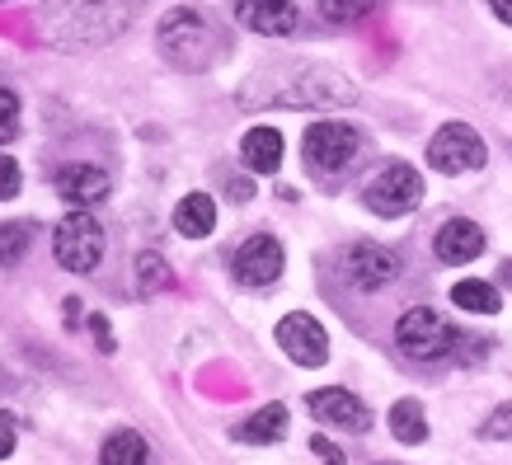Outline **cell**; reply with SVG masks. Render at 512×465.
<instances>
[{"label": "cell", "mask_w": 512, "mask_h": 465, "mask_svg": "<svg viewBox=\"0 0 512 465\" xmlns=\"http://www.w3.org/2000/svg\"><path fill=\"white\" fill-rule=\"evenodd\" d=\"M240 104H278V109H353L357 85L334 66H278L254 76L240 90Z\"/></svg>", "instance_id": "1"}, {"label": "cell", "mask_w": 512, "mask_h": 465, "mask_svg": "<svg viewBox=\"0 0 512 465\" xmlns=\"http://www.w3.org/2000/svg\"><path fill=\"white\" fill-rule=\"evenodd\" d=\"M141 0H57L47 10V38L57 47H94L109 43L132 24Z\"/></svg>", "instance_id": "2"}, {"label": "cell", "mask_w": 512, "mask_h": 465, "mask_svg": "<svg viewBox=\"0 0 512 465\" xmlns=\"http://www.w3.org/2000/svg\"><path fill=\"white\" fill-rule=\"evenodd\" d=\"M212 29H207V19L198 10H170V15L160 19V52L170 57L174 66H188V71H198L207 66L212 57Z\"/></svg>", "instance_id": "3"}, {"label": "cell", "mask_w": 512, "mask_h": 465, "mask_svg": "<svg viewBox=\"0 0 512 465\" xmlns=\"http://www.w3.org/2000/svg\"><path fill=\"white\" fill-rule=\"evenodd\" d=\"M52 254H57V264H62L66 273H90V268H99V259H104V231H99L94 212H71V217L57 221Z\"/></svg>", "instance_id": "4"}, {"label": "cell", "mask_w": 512, "mask_h": 465, "mask_svg": "<svg viewBox=\"0 0 512 465\" xmlns=\"http://www.w3.org/2000/svg\"><path fill=\"white\" fill-rule=\"evenodd\" d=\"M395 343H400L404 357H419V362H437V357L451 353V343H456V329L428 306H414L404 310L400 320H395Z\"/></svg>", "instance_id": "5"}, {"label": "cell", "mask_w": 512, "mask_h": 465, "mask_svg": "<svg viewBox=\"0 0 512 465\" xmlns=\"http://www.w3.org/2000/svg\"><path fill=\"white\" fill-rule=\"evenodd\" d=\"M362 202L372 207L376 217H404V212H414L423 202V174L414 165L395 160V165H386L372 184L362 188Z\"/></svg>", "instance_id": "6"}, {"label": "cell", "mask_w": 512, "mask_h": 465, "mask_svg": "<svg viewBox=\"0 0 512 465\" xmlns=\"http://www.w3.org/2000/svg\"><path fill=\"white\" fill-rule=\"evenodd\" d=\"M357 146H362V132L348 123H315L301 137V155L315 174H339L357 155Z\"/></svg>", "instance_id": "7"}, {"label": "cell", "mask_w": 512, "mask_h": 465, "mask_svg": "<svg viewBox=\"0 0 512 465\" xmlns=\"http://www.w3.org/2000/svg\"><path fill=\"white\" fill-rule=\"evenodd\" d=\"M484 141L470 123H447L437 127V137L428 141V165L442 174H470L484 165Z\"/></svg>", "instance_id": "8"}, {"label": "cell", "mask_w": 512, "mask_h": 465, "mask_svg": "<svg viewBox=\"0 0 512 465\" xmlns=\"http://www.w3.org/2000/svg\"><path fill=\"white\" fill-rule=\"evenodd\" d=\"M343 268V282L348 287H357V292H381V287H390V282L400 278V254L386 245H353L348 254L339 259Z\"/></svg>", "instance_id": "9"}, {"label": "cell", "mask_w": 512, "mask_h": 465, "mask_svg": "<svg viewBox=\"0 0 512 465\" xmlns=\"http://www.w3.org/2000/svg\"><path fill=\"white\" fill-rule=\"evenodd\" d=\"M278 348L292 357V362H301V367H325L329 334H325V325H320L315 315L292 310V315H282L278 320Z\"/></svg>", "instance_id": "10"}, {"label": "cell", "mask_w": 512, "mask_h": 465, "mask_svg": "<svg viewBox=\"0 0 512 465\" xmlns=\"http://www.w3.org/2000/svg\"><path fill=\"white\" fill-rule=\"evenodd\" d=\"M306 409L320 423H334V428H348V433H367L372 428V404H362V395H353V390H343V386L311 390Z\"/></svg>", "instance_id": "11"}, {"label": "cell", "mask_w": 512, "mask_h": 465, "mask_svg": "<svg viewBox=\"0 0 512 465\" xmlns=\"http://www.w3.org/2000/svg\"><path fill=\"white\" fill-rule=\"evenodd\" d=\"M235 282L245 287H273L282 278V245L273 235H249L245 245L235 249Z\"/></svg>", "instance_id": "12"}, {"label": "cell", "mask_w": 512, "mask_h": 465, "mask_svg": "<svg viewBox=\"0 0 512 465\" xmlns=\"http://www.w3.org/2000/svg\"><path fill=\"white\" fill-rule=\"evenodd\" d=\"M235 19H240L245 29L264 33V38H287V33H296V24H301V10H296V0H240V5H235Z\"/></svg>", "instance_id": "13"}, {"label": "cell", "mask_w": 512, "mask_h": 465, "mask_svg": "<svg viewBox=\"0 0 512 465\" xmlns=\"http://www.w3.org/2000/svg\"><path fill=\"white\" fill-rule=\"evenodd\" d=\"M433 249L442 264H470V259H480L484 254V231L475 221L456 217V221H442L433 235Z\"/></svg>", "instance_id": "14"}, {"label": "cell", "mask_w": 512, "mask_h": 465, "mask_svg": "<svg viewBox=\"0 0 512 465\" xmlns=\"http://www.w3.org/2000/svg\"><path fill=\"white\" fill-rule=\"evenodd\" d=\"M109 174L99 170V165H66L62 174H57V193H62L71 207H94V202H104L109 198Z\"/></svg>", "instance_id": "15"}, {"label": "cell", "mask_w": 512, "mask_h": 465, "mask_svg": "<svg viewBox=\"0 0 512 465\" xmlns=\"http://www.w3.org/2000/svg\"><path fill=\"white\" fill-rule=\"evenodd\" d=\"M240 160H245V170H254V174H273L282 165V132L278 127H254V132H245Z\"/></svg>", "instance_id": "16"}, {"label": "cell", "mask_w": 512, "mask_h": 465, "mask_svg": "<svg viewBox=\"0 0 512 465\" xmlns=\"http://www.w3.org/2000/svg\"><path fill=\"white\" fill-rule=\"evenodd\" d=\"M174 231L188 235V240H207L217 231V202L207 193H188L179 207H174Z\"/></svg>", "instance_id": "17"}, {"label": "cell", "mask_w": 512, "mask_h": 465, "mask_svg": "<svg viewBox=\"0 0 512 465\" xmlns=\"http://www.w3.org/2000/svg\"><path fill=\"white\" fill-rule=\"evenodd\" d=\"M282 433H287V404H264L259 414H249L235 428V442H245V447H273Z\"/></svg>", "instance_id": "18"}, {"label": "cell", "mask_w": 512, "mask_h": 465, "mask_svg": "<svg viewBox=\"0 0 512 465\" xmlns=\"http://www.w3.org/2000/svg\"><path fill=\"white\" fill-rule=\"evenodd\" d=\"M451 306H456V310H470V315H498L503 296H498L494 282L466 278V282H456V287H451Z\"/></svg>", "instance_id": "19"}, {"label": "cell", "mask_w": 512, "mask_h": 465, "mask_svg": "<svg viewBox=\"0 0 512 465\" xmlns=\"http://www.w3.org/2000/svg\"><path fill=\"white\" fill-rule=\"evenodd\" d=\"M99 465H146V437L132 433V428L109 433L99 447Z\"/></svg>", "instance_id": "20"}, {"label": "cell", "mask_w": 512, "mask_h": 465, "mask_svg": "<svg viewBox=\"0 0 512 465\" xmlns=\"http://www.w3.org/2000/svg\"><path fill=\"white\" fill-rule=\"evenodd\" d=\"M390 433L400 437V442H409V447L428 442V414H423V404L419 400L390 404Z\"/></svg>", "instance_id": "21"}, {"label": "cell", "mask_w": 512, "mask_h": 465, "mask_svg": "<svg viewBox=\"0 0 512 465\" xmlns=\"http://www.w3.org/2000/svg\"><path fill=\"white\" fill-rule=\"evenodd\" d=\"M137 282H141V292H170L174 287V273H170V264L160 259V254H137Z\"/></svg>", "instance_id": "22"}, {"label": "cell", "mask_w": 512, "mask_h": 465, "mask_svg": "<svg viewBox=\"0 0 512 465\" xmlns=\"http://www.w3.org/2000/svg\"><path fill=\"white\" fill-rule=\"evenodd\" d=\"M376 0H320V15L334 19V24H353V19L372 15Z\"/></svg>", "instance_id": "23"}, {"label": "cell", "mask_w": 512, "mask_h": 465, "mask_svg": "<svg viewBox=\"0 0 512 465\" xmlns=\"http://www.w3.org/2000/svg\"><path fill=\"white\" fill-rule=\"evenodd\" d=\"M480 437H489V442H512V400H508V404H498L494 414L484 419Z\"/></svg>", "instance_id": "24"}, {"label": "cell", "mask_w": 512, "mask_h": 465, "mask_svg": "<svg viewBox=\"0 0 512 465\" xmlns=\"http://www.w3.org/2000/svg\"><path fill=\"white\" fill-rule=\"evenodd\" d=\"M0 109H5V127H0V141H15V137H19V94L5 90V94H0Z\"/></svg>", "instance_id": "25"}, {"label": "cell", "mask_w": 512, "mask_h": 465, "mask_svg": "<svg viewBox=\"0 0 512 465\" xmlns=\"http://www.w3.org/2000/svg\"><path fill=\"white\" fill-rule=\"evenodd\" d=\"M29 235H33V226H19V221H10V226H5V259H10V264L19 259V249H24V240H29Z\"/></svg>", "instance_id": "26"}, {"label": "cell", "mask_w": 512, "mask_h": 465, "mask_svg": "<svg viewBox=\"0 0 512 465\" xmlns=\"http://www.w3.org/2000/svg\"><path fill=\"white\" fill-rule=\"evenodd\" d=\"M0 170H5L0 198H5V202H15V193H19V160H15V155H5V165H0Z\"/></svg>", "instance_id": "27"}, {"label": "cell", "mask_w": 512, "mask_h": 465, "mask_svg": "<svg viewBox=\"0 0 512 465\" xmlns=\"http://www.w3.org/2000/svg\"><path fill=\"white\" fill-rule=\"evenodd\" d=\"M311 451H315V456H320L325 465H343V451L334 447L329 437H311Z\"/></svg>", "instance_id": "28"}, {"label": "cell", "mask_w": 512, "mask_h": 465, "mask_svg": "<svg viewBox=\"0 0 512 465\" xmlns=\"http://www.w3.org/2000/svg\"><path fill=\"white\" fill-rule=\"evenodd\" d=\"M90 329H94V343H99L104 353H113V329H109V320H104V315H90Z\"/></svg>", "instance_id": "29"}, {"label": "cell", "mask_w": 512, "mask_h": 465, "mask_svg": "<svg viewBox=\"0 0 512 465\" xmlns=\"http://www.w3.org/2000/svg\"><path fill=\"white\" fill-rule=\"evenodd\" d=\"M0 423H5V456H10V451H15V442H19V419L5 409V419H0Z\"/></svg>", "instance_id": "30"}, {"label": "cell", "mask_w": 512, "mask_h": 465, "mask_svg": "<svg viewBox=\"0 0 512 465\" xmlns=\"http://www.w3.org/2000/svg\"><path fill=\"white\" fill-rule=\"evenodd\" d=\"M489 10H494L503 24H512V0H489Z\"/></svg>", "instance_id": "31"}, {"label": "cell", "mask_w": 512, "mask_h": 465, "mask_svg": "<svg viewBox=\"0 0 512 465\" xmlns=\"http://www.w3.org/2000/svg\"><path fill=\"white\" fill-rule=\"evenodd\" d=\"M249 193H254V184H249V179H235V184H231V198H249Z\"/></svg>", "instance_id": "32"}, {"label": "cell", "mask_w": 512, "mask_h": 465, "mask_svg": "<svg viewBox=\"0 0 512 465\" xmlns=\"http://www.w3.org/2000/svg\"><path fill=\"white\" fill-rule=\"evenodd\" d=\"M376 465H395V461H376Z\"/></svg>", "instance_id": "33"}]
</instances>
